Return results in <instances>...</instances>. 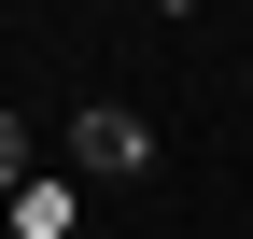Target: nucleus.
Segmentation results:
<instances>
[{
    "label": "nucleus",
    "mask_w": 253,
    "mask_h": 239,
    "mask_svg": "<svg viewBox=\"0 0 253 239\" xmlns=\"http://www.w3.org/2000/svg\"><path fill=\"white\" fill-rule=\"evenodd\" d=\"M141 169H155V127L126 99H84L71 113V183H141Z\"/></svg>",
    "instance_id": "obj_1"
},
{
    "label": "nucleus",
    "mask_w": 253,
    "mask_h": 239,
    "mask_svg": "<svg viewBox=\"0 0 253 239\" xmlns=\"http://www.w3.org/2000/svg\"><path fill=\"white\" fill-rule=\"evenodd\" d=\"M14 239H71V183H28L14 197Z\"/></svg>",
    "instance_id": "obj_2"
},
{
    "label": "nucleus",
    "mask_w": 253,
    "mask_h": 239,
    "mask_svg": "<svg viewBox=\"0 0 253 239\" xmlns=\"http://www.w3.org/2000/svg\"><path fill=\"white\" fill-rule=\"evenodd\" d=\"M28 183H42V169H28V127L0 113V197H28Z\"/></svg>",
    "instance_id": "obj_3"
},
{
    "label": "nucleus",
    "mask_w": 253,
    "mask_h": 239,
    "mask_svg": "<svg viewBox=\"0 0 253 239\" xmlns=\"http://www.w3.org/2000/svg\"><path fill=\"white\" fill-rule=\"evenodd\" d=\"M141 14H197V0H141Z\"/></svg>",
    "instance_id": "obj_4"
}]
</instances>
